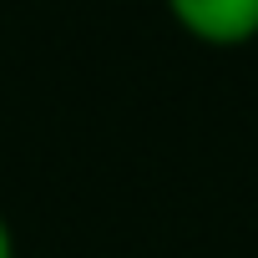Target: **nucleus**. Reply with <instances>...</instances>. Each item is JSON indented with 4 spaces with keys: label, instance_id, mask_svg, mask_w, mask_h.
<instances>
[{
    "label": "nucleus",
    "instance_id": "nucleus-1",
    "mask_svg": "<svg viewBox=\"0 0 258 258\" xmlns=\"http://www.w3.org/2000/svg\"><path fill=\"white\" fill-rule=\"evenodd\" d=\"M172 26L213 51H238L258 41V0H162Z\"/></svg>",
    "mask_w": 258,
    "mask_h": 258
},
{
    "label": "nucleus",
    "instance_id": "nucleus-2",
    "mask_svg": "<svg viewBox=\"0 0 258 258\" xmlns=\"http://www.w3.org/2000/svg\"><path fill=\"white\" fill-rule=\"evenodd\" d=\"M0 258H16V228L6 213H0Z\"/></svg>",
    "mask_w": 258,
    "mask_h": 258
}]
</instances>
